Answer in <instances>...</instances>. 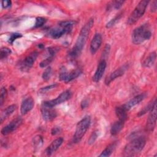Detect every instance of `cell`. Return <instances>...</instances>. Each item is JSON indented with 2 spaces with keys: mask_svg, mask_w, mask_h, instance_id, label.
I'll return each mask as SVG.
<instances>
[{
  "mask_svg": "<svg viewBox=\"0 0 157 157\" xmlns=\"http://www.w3.org/2000/svg\"><path fill=\"white\" fill-rule=\"evenodd\" d=\"M128 64H124L122 65L121 66L117 68L116 70H115L113 72H112L105 80V83L108 85H109L112 81L115 80L117 78H118L121 76H122L126 70L128 69Z\"/></svg>",
  "mask_w": 157,
  "mask_h": 157,
  "instance_id": "cell-12",
  "label": "cell"
},
{
  "mask_svg": "<svg viewBox=\"0 0 157 157\" xmlns=\"http://www.w3.org/2000/svg\"><path fill=\"white\" fill-rule=\"evenodd\" d=\"M157 9V2L156 1H152V3L150 6V10L152 12H155Z\"/></svg>",
  "mask_w": 157,
  "mask_h": 157,
  "instance_id": "cell-39",
  "label": "cell"
},
{
  "mask_svg": "<svg viewBox=\"0 0 157 157\" xmlns=\"http://www.w3.org/2000/svg\"><path fill=\"white\" fill-rule=\"evenodd\" d=\"M124 122L121 120H118L113 123L110 128V133L112 136H116L118 134L121 129L123 128Z\"/></svg>",
  "mask_w": 157,
  "mask_h": 157,
  "instance_id": "cell-22",
  "label": "cell"
},
{
  "mask_svg": "<svg viewBox=\"0 0 157 157\" xmlns=\"http://www.w3.org/2000/svg\"><path fill=\"white\" fill-rule=\"evenodd\" d=\"M156 104V97H155L153 99H152L144 108H142L138 113L137 116L138 117H140L144 115V114H145L146 113L150 112L151 109L153 108V107L154 106L155 104Z\"/></svg>",
  "mask_w": 157,
  "mask_h": 157,
  "instance_id": "cell-23",
  "label": "cell"
},
{
  "mask_svg": "<svg viewBox=\"0 0 157 157\" xmlns=\"http://www.w3.org/2000/svg\"><path fill=\"white\" fill-rule=\"evenodd\" d=\"M152 33L149 24H143L135 28L132 33V42L136 45H139L145 40H149Z\"/></svg>",
  "mask_w": 157,
  "mask_h": 157,
  "instance_id": "cell-3",
  "label": "cell"
},
{
  "mask_svg": "<svg viewBox=\"0 0 157 157\" xmlns=\"http://www.w3.org/2000/svg\"><path fill=\"white\" fill-rule=\"evenodd\" d=\"M7 91L5 87H2L0 91V105L2 106L7 97Z\"/></svg>",
  "mask_w": 157,
  "mask_h": 157,
  "instance_id": "cell-32",
  "label": "cell"
},
{
  "mask_svg": "<svg viewBox=\"0 0 157 157\" xmlns=\"http://www.w3.org/2000/svg\"><path fill=\"white\" fill-rule=\"evenodd\" d=\"M72 93L70 90H66L63 92H62L55 99H52L50 101H44L42 104L49 107H54L55 106L58 104H60L61 103H63L67 101V100H69V99H71V98L72 97Z\"/></svg>",
  "mask_w": 157,
  "mask_h": 157,
  "instance_id": "cell-7",
  "label": "cell"
},
{
  "mask_svg": "<svg viewBox=\"0 0 157 157\" xmlns=\"http://www.w3.org/2000/svg\"><path fill=\"white\" fill-rule=\"evenodd\" d=\"M22 123H23V119L20 117H17L15 119L12 120L6 126H4L2 128L1 132L4 136L8 135L13 132V131H15L19 126H21Z\"/></svg>",
  "mask_w": 157,
  "mask_h": 157,
  "instance_id": "cell-10",
  "label": "cell"
},
{
  "mask_svg": "<svg viewBox=\"0 0 157 157\" xmlns=\"http://www.w3.org/2000/svg\"><path fill=\"white\" fill-rule=\"evenodd\" d=\"M117 147V142H112V144H109L99 155L101 157H107L110 156L112 153L113 152L114 150Z\"/></svg>",
  "mask_w": 157,
  "mask_h": 157,
  "instance_id": "cell-24",
  "label": "cell"
},
{
  "mask_svg": "<svg viewBox=\"0 0 157 157\" xmlns=\"http://www.w3.org/2000/svg\"><path fill=\"white\" fill-rule=\"evenodd\" d=\"M75 23V21L73 20L61 21L58 23L57 26L50 28L47 33V35L55 39L60 38L63 35L69 34L71 32Z\"/></svg>",
  "mask_w": 157,
  "mask_h": 157,
  "instance_id": "cell-4",
  "label": "cell"
},
{
  "mask_svg": "<svg viewBox=\"0 0 157 157\" xmlns=\"http://www.w3.org/2000/svg\"><path fill=\"white\" fill-rule=\"evenodd\" d=\"M156 59V53L155 51L151 52L148 56L144 59L142 63V66L144 67H151L155 64Z\"/></svg>",
  "mask_w": 157,
  "mask_h": 157,
  "instance_id": "cell-20",
  "label": "cell"
},
{
  "mask_svg": "<svg viewBox=\"0 0 157 157\" xmlns=\"http://www.w3.org/2000/svg\"><path fill=\"white\" fill-rule=\"evenodd\" d=\"M146 96H147L146 93H140V94L134 96L132 99H131L130 101H129L127 103H126L123 105H124V108L126 109V110L128 111L132 107H134L137 104H139L141 101H142L145 98Z\"/></svg>",
  "mask_w": 157,
  "mask_h": 157,
  "instance_id": "cell-18",
  "label": "cell"
},
{
  "mask_svg": "<svg viewBox=\"0 0 157 157\" xmlns=\"http://www.w3.org/2000/svg\"><path fill=\"white\" fill-rule=\"evenodd\" d=\"M98 131L96 130L94 132H92L91 136L89 137V139L88 140V143L90 145H92L94 143V142L96 140L98 137Z\"/></svg>",
  "mask_w": 157,
  "mask_h": 157,
  "instance_id": "cell-33",
  "label": "cell"
},
{
  "mask_svg": "<svg viewBox=\"0 0 157 157\" xmlns=\"http://www.w3.org/2000/svg\"><path fill=\"white\" fill-rule=\"evenodd\" d=\"M102 36L100 33H96L90 42V50L91 54L94 55L96 53L102 44Z\"/></svg>",
  "mask_w": 157,
  "mask_h": 157,
  "instance_id": "cell-14",
  "label": "cell"
},
{
  "mask_svg": "<svg viewBox=\"0 0 157 157\" xmlns=\"http://www.w3.org/2000/svg\"><path fill=\"white\" fill-rule=\"evenodd\" d=\"M58 86V84L57 83H54V84H52V85H48V86H46L45 87H43V88H41L39 90V91L42 93H45L50 90H52L55 88H56V86Z\"/></svg>",
  "mask_w": 157,
  "mask_h": 157,
  "instance_id": "cell-34",
  "label": "cell"
},
{
  "mask_svg": "<svg viewBox=\"0 0 157 157\" xmlns=\"http://www.w3.org/2000/svg\"><path fill=\"white\" fill-rule=\"evenodd\" d=\"M110 46L109 44H106L105 47H104V49L103 50V52H102L103 57H105L109 55V52H110Z\"/></svg>",
  "mask_w": 157,
  "mask_h": 157,
  "instance_id": "cell-37",
  "label": "cell"
},
{
  "mask_svg": "<svg viewBox=\"0 0 157 157\" xmlns=\"http://www.w3.org/2000/svg\"><path fill=\"white\" fill-rule=\"evenodd\" d=\"M88 105V101L87 99H84L81 102V107L82 109H85L86 107H87Z\"/></svg>",
  "mask_w": 157,
  "mask_h": 157,
  "instance_id": "cell-40",
  "label": "cell"
},
{
  "mask_svg": "<svg viewBox=\"0 0 157 157\" xmlns=\"http://www.w3.org/2000/svg\"><path fill=\"white\" fill-rule=\"evenodd\" d=\"M37 56L38 52L36 51H34L30 53L20 63L19 67L20 70L25 72L28 71L33 66L34 63L37 58Z\"/></svg>",
  "mask_w": 157,
  "mask_h": 157,
  "instance_id": "cell-8",
  "label": "cell"
},
{
  "mask_svg": "<svg viewBox=\"0 0 157 157\" xmlns=\"http://www.w3.org/2000/svg\"><path fill=\"white\" fill-rule=\"evenodd\" d=\"M44 139L43 137L40 135H37L33 138V144L35 148L38 149L43 144Z\"/></svg>",
  "mask_w": 157,
  "mask_h": 157,
  "instance_id": "cell-26",
  "label": "cell"
},
{
  "mask_svg": "<svg viewBox=\"0 0 157 157\" xmlns=\"http://www.w3.org/2000/svg\"><path fill=\"white\" fill-rule=\"evenodd\" d=\"M1 4H2V7L4 9H7L11 6L12 2L11 1H9V0H3L1 1Z\"/></svg>",
  "mask_w": 157,
  "mask_h": 157,
  "instance_id": "cell-36",
  "label": "cell"
},
{
  "mask_svg": "<svg viewBox=\"0 0 157 157\" xmlns=\"http://www.w3.org/2000/svg\"><path fill=\"white\" fill-rule=\"evenodd\" d=\"M82 73V71L80 69H75L72 70L70 72H67L66 70H63L59 75V78L60 80L64 82L65 83H69L72 80H74L78 76H80Z\"/></svg>",
  "mask_w": 157,
  "mask_h": 157,
  "instance_id": "cell-9",
  "label": "cell"
},
{
  "mask_svg": "<svg viewBox=\"0 0 157 157\" xmlns=\"http://www.w3.org/2000/svg\"><path fill=\"white\" fill-rule=\"evenodd\" d=\"M22 37V35L20 33H13V34H11L10 36V37L9 39V42L10 44H13V42L17 39H18V38H20Z\"/></svg>",
  "mask_w": 157,
  "mask_h": 157,
  "instance_id": "cell-35",
  "label": "cell"
},
{
  "mask_svg": "<svg viewBox=\"0 0 157 157\" xmlns=\"http://www.w3.org/2000/svg\"><path fill=\"white\" fill-rule=\"evenodd\" d=\"M53 56H49L48 57H47V58L44 59V60H42L40 63H39V66L40 67L42 68H44L46 67H48V65L52 62L53 59Z\"/></svg>",
  "mask_w": 157,
  "mask_h": 157,
  "instance_id": "cell-29",
  "label": "cell"
},
{
  "mask_svg": "<svg viewBox=\"0 0 157 157\" xmlns=\"http://www.w3.org/2000/svg\"><path fill=\"white\" fill-rule=\"evenodd\" d=\"M122 17V13H119L118 14H117L113 18L111 19L105 25V27L107 28H110L111 27H112L113 26H114L121 18Z\"/></svg>",
  "mask_w": 157,
  "mask_h": 157,
  "instance_id": "cell-27",
  "label": "cell"
},
{
  "mask_svg": "<svg viewBox=\"0 0 157 157\" xmlns=\"http://www.w3.org/2000/svg\"><path fill=\"white\" fill-rule=\"evenodd\" d=\"M127 112L128 111L124 108L123 105L118 106L115 108V113H116L117 117L118 118V120L123 121L124 122L126 121V120H127V118H128Z\"/></svg>",
  "mask_w": 157,
  "mask_h": 157,
  "instance_id": "cell-21",
  "label": "cell"
},
{
  "mask_svg": "<svg viewBox=\"0 0 157 157\" xmlns=\"http://www.w3.org/2000/svg\"><path fill=\"white\" fill-rule=\"evenodd\" d=\"M34 105V101L32 97H28L25 99L21 104L20 107V112L21 115H25L29 111H31Z\"/></svg>",
  "mask_w": 157,
  "mask_h": 157,
  "instance_id": "cell-16",
  "label": "cell"
},
{
  "mask_svg": "<svg viewBox=\"0 0 157 157\" xmlns=\"http://www.w3.org/2000/svg\"><path fill=\"white\" fill-rule=\"evenodd\" d=\"M46 22V19L41 17H38L36 18V21L34 23V28H38L42 27Z\"/></svg>",
  "mask_w": 157,
  "mask_h": 157,
  "instance_id": "cell-31",
  "label": "cell"
},
{
  "mask_svg": "<svg viewBox=\"0 0 157 157\" xmlns=\"http://www.w3.org/2000/svg\"><path fill=\"white\" fill-rule=\"evenodd\" d=\"M107 66V63L105 59H102L99 63L96 72L93 77V80L94 82H98L102 78L104 73L105 72V68Z\"/></svg>",
  "mask_w": 157,
  "mask_h": 157,
  "instance_id": "cell-15",
  "label": "cell"
},
{
  "mask_svg": "<svg viewBox=\"0 0 157 157\" xmlns=\"http://www.w3.org/2000/svg\"><path fill=\"white\" fill-rule=\"evenodd\" d=\"M156 122V104L154 105L150 111L147 120L145 129L148 132H151L154 130Z\"/></svg>",
  "mask_w": 157,
  "mask_h": 157,
  "instance_id": "cell-13",
  "label": "cell"
},
{
  "mask_svg": "<svg viewBox=\"0 0 157 157\" xmlns=\"http://www.w3.org/2000/svg\"><path fill=\"white\" fill-rule=\"evenodd\" d=\"M40 111L43 119L46 121H52L57 116V113L53 107L45 105L43 104H42Z\"/></svg>",
  "mask_w": 157,
  "mask_h": 157,
  "instance_id": "cell-11",
  "label": "cell"
},
{
  "mask_svg": "<svg viewBox=\"0 0 157 157\" xmlns=\"http://www.w3.org/2000/svg\"><path fill=\"white\" fill-rule=\"evenodd\" d=\"M63 138L60 137L56 138L53 141H52V142L47 147V148L45 150V152L47 154V155L50 156L52 155L54 152H55L61 145V144L63 142Z\"/></svg>",
  "mask_w": 157,
  "mask_h": 157,
  "instance_id": "cell-17",
  "label": "cell"
},
{
  "mask_svg": "<svg viewBox=\"0 0 157 157\" xmlns=\"http://www.w3.org/2000/svg\"><path fill=\"white\" fill-rule=\"evenodd\" d=\"M146 144V139L144 136L134 138L126 145L123 150V156H134L138 155L144 149Z\"/></svg>",
  "mask_w": 157,
  "mask_h": 157,
  "instance_id": "cell-2",
  "label": "cell"
},
{
  "mask_svg": "<svg viewBox=\"0 0 157 157\" xmlns=\"http://www.w3.org/2000/svg\"><path fill=\"white\" fill-rule=\"evenodd\" d=\"M11 53V50L10 48L7 47H2L1 48V52H0V58L1 60L6 59L9 55H10Z\"/></svg>",
  "mask_w": 157,
  "mask_h": 157,
  "instance_id": "cell-28",
  "label": "cell"
},
{
  "mask_svg": "<svg viewBox=\"0 0 157 157\" xmlns=\"http://www.w3.org/2000/svg\"><path fill=\"white\" fill-rule=\"evenodd\" d=\"M148 3V1L142 0L137 4L127 20V23L129 25L135 24L144 15Z\"/></svg>",
  "mask_w": 157,
  "mask_h": 157,
  "instance_id": "cell-6",
  "label": "cell"
},
{
  "mask_svg": "<svg viewBox=\"0 0 157 157\" xmlns=\"http://www.w3.org/2000/svg\"><path fill=\"white\" fill-rule=\"evenodd\" d=\"M93 25L94 18H91L82 26L74 45L69 52V56L71 59L77 58L81 53Z\"/></svg>",
  "mask_w": 157,
  "mask_h": 157,
  "instance_id": "cell-1",
  "label": "cell"
},
{
  "mask_svg": "<svg viewBox=\"0 0 157 157\" xmlns=\"http://www.w3.org/2000/svg\"><path fill=\"white\" fill-rule=\"evenodd\" d=\"M51 75H52V67L50 66H48L44 71L42 77L43 80H44L45 81H47L50 78Z\"/></svg>",
  "mask_w": 157,
  "mask_h": 157,
  "instance_id": "cell-30",
  "label": "cell"
},
{
  "mask_svg": "<svg viewBox=\"0 0 157 157\" xmlns=\"http://www.w3.org/2000/svg\"><path fill=\"white\" fill-rule=\"evenodd\" d=\"M17 105L15 104H12L7 107L6 109H4L1 113L0 117V122L1 123H2V122L7 118L9 117L16 109Z\"/></svg>",
  "mask_w": 157,
  "mask_h": 157,
  "instance_id": "cell-19",
  "label": "cell"
},
{
  "mask_svg": "<svg viewBox=\"0 0 157 157\" xmlns=\"http://www.w3.org/2000/svg\"><path fill=\"white\" fill-rule=\"evenodd\" d=\"M91 124L90 116L86 115L80 120L75 127V133L73 137V142L74 143L79 142L84 136Z\"/></svg>",
  "mask_w": 157,
  "mask_h": 157,
  "instance_id": "cell-5",
  "label": "cell"
},
{
  "mask_svg": "<svg viewBox=\"0 0 157 157\" xmlns=\"http://www.w3.org/2000/svg\"><path fill=\"white\" fill-rule=\"evenodd\" d=\"M61 128L59 127H57V126H55V127H53L52 130H51V134L53 136H55V135H56L58 134H59L60 132H61Z\"/></svg>",
  "mask_w": 157,
  "mask_h": 157,
  "instance_id": "cell-38",
  "label": "cell"
},
{
  "mask_svg": "<svg viewBox=\"0 0 157 157\" xmlns=\"http://www.w3.org/2000/svg\"><path fill=\"white\" fill-rule=\"evenodd\" d=\"M124 1H113L108 3L107 6V10H111L112 9H119L124 3Z\"/></svg>",
  "mask_w": 157,
  "mask_h": 157,
  "instance_id": "cell-25",
  "label": "cell"
}]
</instances>
